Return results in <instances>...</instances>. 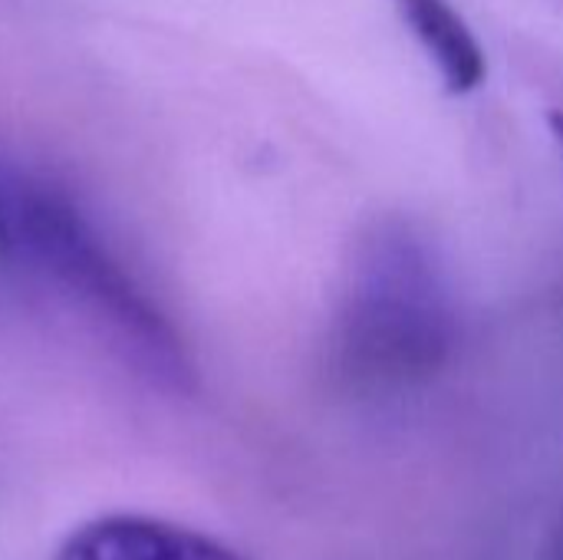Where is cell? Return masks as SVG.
I'll use <instances>...</instances> for the list:
<instances>
[{
    "label": "cell",
    "mask_w": 563,
    "mask_h": 560,
    "mask_svg": "<svg viewBox=\"0 0 563 560\" xmlns=\"http://www.w3.org/2000/svg\"><path fill=\"white\" fill-rule=\"evenodd\" d=\"M551 560H563V525H561V535H558V541H554V551H551Z\"/></svg>",
    "instance_id": "obj_7"
},
{
    "label": "cell",
    "mask_w": 563,
    "mask_h": 560,
    "mask_svg": "<svg viewBox=\"0 0 563 560\" xmlns=\"http://www.w3.org/2000/svg\"><path fill=\"white\" fill-rule=\"evenodd\" d=\"M402 23L422 43L429 59L435 63L445 92L465 96L475 92L488 76L485 50L468 26V20L449 0H393Z\"/></svg>",
    "instance_id": "obj_4"
},
{
    "label": "cell",
    "mask_w": 563,
    "mask_h": 560,
    "mask_svg": "<svg viewBox=\"0 0 563 560\" xmlns=\"http://www.w3.org/2000/svg\"><path fill=\"white\" fill-rule=\"evenodd\" d=\"M455 310L429 244L402 221H376L356 244L330 333V366L366 396L429 383L452 356Z\"/></svg>",
    "instance_id": "obj_1"
},
{
    "label": "cell",
    "mask_w": 563,
    "mask_h": 560,
    "mask_svg": "<svg viewBox=\"0 0 563 560\" xmlns=\"http://www.w3.org/2000/svg\"><path fill=\"white\" fill-rule=\"evenodd\" d=\"M56 560H244L218 538L191 528L145 518L106 515L76 528L56 551Z\"/></svg>",
    "instance_id": "obj_3"
},
{
    "label": "cell",
    "mask_w": 563,
    "mask_h": 560,
    "mask_svg": "<svg viewBox=\"0 0 563 560\" xmlns=\"http://www.w3.org/2000/svg\"><path fill=\"white\" fill-rule=\"evenodd\" d=\"M20 228L40 264L79 297L155 376L181 386L191 370L168 317L99 241L82 211L59 191H26Z\"/></svg>",
    "instance_id": "obj_2"
},
{
    "label": "cell",
    "mask_w": 563,
    "mask_h": 560,
    "mask_svg": "<svg viewBox=\"0 0 563 560\" xmlns=\"http://www.w3.org/2000/svg\"><path fill=\"white\" fill-rule=\"evenodd\" d=\"M10 254H13V224H10V215H7V205L0 195V261H7Z\"/></svg>",
    "instance_id": "obj_5"
},
{
    "label": "cell",
    "mask_w": 563,
    "mask_h": 560,
    "mask_svg": "<svg viewBox=\"0 0 563 560\" xmlns=\"http://www.w3.org/2000/svg\"><path fill=\"white\" fill-rule=\"evenodd\" d=\"M548 125H551V135L558 139V145H561V152H563V109L548 112Z\"/></svg>",
    "instance_id": "obj_6"
}]
</instances>
